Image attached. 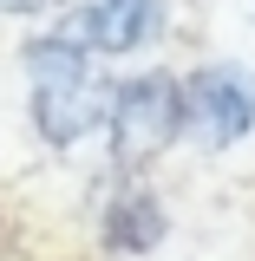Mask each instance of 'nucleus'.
Here are the masks:
<instances>
[{
	"instance_id": "nucleus-5",
	"label": "nucleus",
	"mask_w": 255,
	"mask_h": 261,
	"mask_svg": "<svg viewBox=\"0 0 255 261\" xmlns=\"http://www.w3.org/2000/svg\"><path fill=\"white\" fill-rule=\"evenodd\" d=\"M105 248L111 255H151L164 235H170V209H164L157 190H144V183H118L111 202H105Z\"/></svg>"
},
{
	"instance_id": "nucleus-1",
	"label": "nucleus",
	"mask_w": 255,
	"mask_h": 261,
	"mask_svg": "<svg viewBox=\"0 0 255 261\" xmlns=\"http://www.w3.org/2000/svg\"><path fill=\"white\" fill-rule=\"evenodd\" d=\"M20 72H27V118L53 150H72L92 130H105L111 92L65 33H33L20 46Z\"/></svg>"
},
{
	"instance_id": "nucleus-6",
	"label": "nucleus",
	"mask_w": 255,
	"mask_h": 261,
	"mask_svg": "<svg viewBox=\"0 0 255 261\" xmlns=\"http://www.w3.org/2000/svg\"><path fill=\"white\" fill-rule=\"evenodd\" d=\"M39 7H53V0H0V13H7V20H20V13H39Z\"/></svg>"
},
{
	"instance_id": "nucleus-3",
	"label": "nucleus",
	"mask_w": 255,
	"mask_h": 261,
	"mask_svg": "<svg viewBox=\"0 0 255 261\" xmlns=\"http://www.w3.org/2000/svg\"><path fill=\"white\" fill-rule=\"evenodd\" d=\"M177 118L210 150L242 144L255 130V72L249 65H229V59L196 65L190 79H177Z\"/></svg>"
},
{
	"instance_id": "nucleus-2",
	"label": "nucleus",
	"mask_w": 255,
	"mask_h": 261,
	"mask_svg": "<svg viewBox=\"0 0 255 261\" xmlns=\"http://www.w3.org/2000/svg\"><path fill=\"white\" fill-rule=\"evenodd\" d=\"M105 130H111V163L118 170H144L151 157H164L183 137L177 79L170 72H137V79H125L111 92V105H105Z\"/></svg>"
},
{
	"instance_id": "nucleus-4",
	"label": "nucleus",
	"mask_w": 255,
	"mask_h": 261,
	"mask_svg": "<svg viewBox=\"0 0 255 261\" xmlns=\"http://www.w3.org/2000/svg\"><path fill=\"white\" fill-rule=\"evenodd\" d=\"M164 27V0H85L79 13H72V27L65 39L92 59V53H137V46H151Z\"/></svg>"
}]
</instances>
